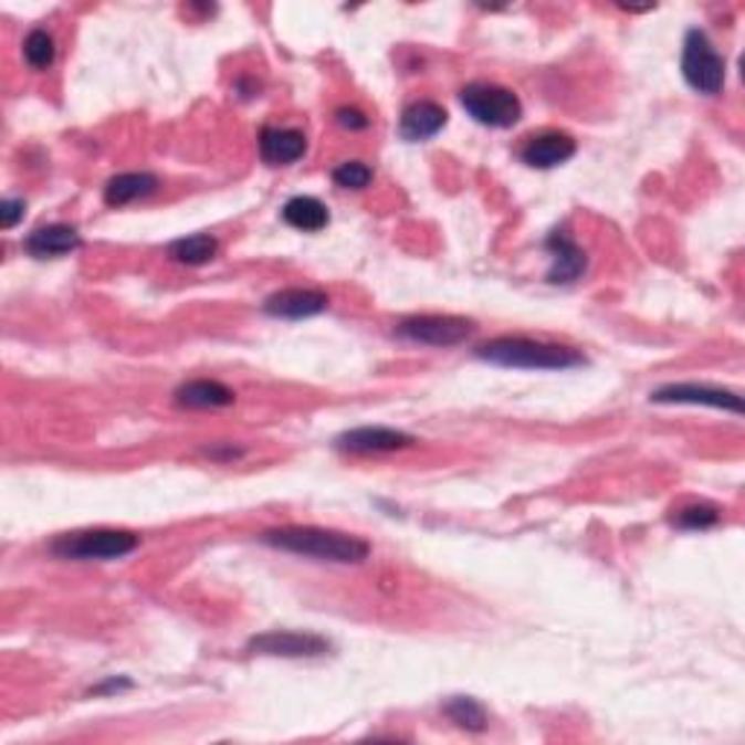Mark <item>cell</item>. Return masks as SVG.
<instances>
[{
  "label": "cell",
  "mask_w": 745,
  "mask_h": 745,
  "mask_svg": "<svg viewBox=\"0 0 745 745\" xmlns=\"http://www.w3.org/2000/svg\"><path fill=\"white\" fill-rule=\"evenodd\" d=\"M260 155L269 167H288L306 155V135L297 128H262Z\"/></svg>",
  "instance_id": "13"
},
{
  "label": "cell",
  "mask_w": 745,
  "mask_h": 745,
  "mask_svg": "<svg viewBox=\"0 0 745 745\" xmlns=\"http://www.w3.org/2000/svg\"><path fill=\"white\" fill-rule=\"evenodd\" d=\"M260 542L277 547V550L333 565H358L370 556V545L365 539L349 536V533L324 531V527H277V531L262 533Z\"/></svg>",
  "instance_id": "1"
},
{
  "label": "cell",
  "mask_w": 745,
  "mask_h": 745,
  "mask_svg": "<svg viewBox=\"0 0 745 745\" xmlns=\"http://www.w3.org/2000/svg\"><path fill=\"white\" fill-rule=\"evenodd\" d=\"M574 155H577V144L568 135H563V132H545V135L531 137L522 146V151H518L522 164H527L533 169L563 167L565 160H571Z\"/></svg>",
  "instance_id": "12"
},
{
  "label": "cell",
  "mask_w": 745,
  "mask_h": 745,
  "mask_svg": "<svg viewBox=\"0 0 745 745\" xmlns=\"http://www.w3.org/2000/svg\"><path fill=\"white\" fill-rule=\"evenodd\" d=\"M24 210L27 204L21 199H3V204H0V228L3 230L15 228V224L24 219Z\"/></svg>",
  "instance_id": "24"
},
{
  "label": "cell",
  "mask_w": 745,
  "mask_h": 745,
  "mask_svg": "<svg viewBox=\"0 0 745 745\" xmlns=\"http://www.w3.org/2000/svg\"><path fill=\"white\" fill-rule=\"evenodd\" d=\"M460 105L472 119L490 128H513L522 119V99L510 87L472 82L460 91Z\"/></svg>",
  "instance_id": "4"
},
{
  "label": "cell",
  "mask_w": 745,
  "mask_h": 745,
  "mask_svg": "<svg viewBox=\"0 0 745 745\" xmlns=\"http://www.w3.org/2000/svg\"><path fill=\"white\" fill-rule=\"evenodd\" d=\"M682 531H707L720 524V510L711 507V504H690V507L679 510V516L673 518Z\"/></svg>",
  "instance_id": "22"
},
{
  "label": "cell",
  "mask_w": 745,
  "mask_h": 745,
  "mask_svg": "<svg viewBox=\"0 0 745 745\" xmlns=\"http://www.w3.org/2000/svg\"><path fill=\"white\" fill-rule=\"evenodd\" d=\"M219 254V242L210 233H192V237L175 239L169 245V256L181 265H204Z\"/></svg>",
  "instance_id": "19"
},
{
  "label": "cell",
  "mask_w": 745,
  "mask_h": 745,
  "mask_svg": "<svg viewBox=\"0 0 745 745\" xmlns=\"http://www.w3.org/2000/svg\"><path fill=\"white\" fill-rule=\"evenodd\" d=\"M248 650L256 655H277V659H317L329 652V641L312 632H262L248 641Z\"/></svg>",
  "instance_id": "7"
},
{
  "label": "cell",
  "mask_w": 745,
  "mask_h": 745,
  "mask_svg": "<svg viewBox=\"0 0 745 745\" xmlns=\"http://www.w3.org/2000/svg\"><path fill=\"white\" fill-rule=\"evenodd\" d=\"M411 434L397 429H385V426H365V429L344 431V434L335 437V449L349 454H385V452H399V449H408L413 445Z\"/></svg>",
  "instance_id": "9"
},
{
  "label": "cell",
  "mask_w": 745,
  "mask_h": 745,
  "mask_svg": "<svg viewBox=\"0 0 745 745\" xmlns=\"http://www.w3.org/2000/svg\"><path fill=\"white\" fill-rule=\"evenodd\" d=\"M475 356L495 367H516V370H571V367L586 365V356L579 349L533 342V338H522V335L492 338L484 347L475 349Z\"/></svg>",
  "instance_id": "2"
},
{
  "label": "cell",
  "mask_w": 745,
  "mask_h": 745,
  "mask_svg": "<svg viewBox=\"0 0 745 745\" xmlns=\"http://www.w3.org/2000/svg\"><path fill=\"white\" fill-rule=\"evenodd\" d=\"M233 399L237 394L213 379H192L175 390V402L181 408H224V405H233Z\"/></svg>",
  "instance_id": "17"
},
{
  "label": "cell",
  "mask_w": 745,
  "mask_h": 745,
  "mask_svg": "<svg viewBox=\"0 0 745 745\" xmlns=\"http://www.w3.org/2000/svg\"><path fill=\"white\" fill-rule=\"evenodd\" d=\"M24 248L27 254L35 256V260H50V256H64L82 248V237L80 230L71 228V224H48V228L30 233Z\"/></svg>",
  "instance_id": "14"
},
{
  "label": "cell",
  "mask_w": 745,
  "mask_h": 745,
  "mask_svg": "<svg viewBox=\"0 0 745 745\" xmlns=\"http://www.w3.org/2000/svg\"><path fill=\"white\" fill-rule=\"evenodd\" d=\"M140 545V536L128 531H80V533H64L50 545V554L59 559H76V563H112V559H123V556L135 554Z\"/></svg>",
  "instance_id": "3"
},
{
  "label": "cell",
  "mask_w": 745,
  "mask_h": 745,
  "mask_svg": "<svg viewBox=\"0 0 745 745\" xmlns=\"http://www.w3.org/2000/svg\"><path fill=\"white\" fill-rule=\"evenodd\" d=\"M445 119V108H440L437 103H429V99H422V103L408 105L402 112V119H399V135L405 140H411V144H420V140H429L434 137L437 132H443Z\"/></svg>",
  "instance_id": "15"
},
{
  "label": "cell",
  "mask_w": 745,
  "mask_h": 745,
  "mask_svg": "<svg viewBox=\"0 0 745 745\" xmlns=\"http://www.w3.org/2000/svg\"><path fill=\"white\" fill-rule=\"evenodd\" d=\"M547 254H550V271H547V283H574V280L583 277V271H586V254H583V248L574 242L565 230H554L545 242Z\"/></svg>",
  "instance_id": "11"
},
{
  "label": "cell",
  "mask_w": 745,
  "mask_h": 745,
  "mask_svg": "<svg viewBox=\"0 0 745 745\" xmlns=\"http://www.w3.org/2000/svg\"><path fill=\"white\" fill-rule=\"evenodd\" d=\"M397 335L426 347H458L475 335V324L454 315H413L399 321Z\"/></svg>",
  "instance_id": "6"
},
{
  "label": "cell",
  "mask_w": 745,
  "mask_h": 745,
  "mask_svg": "<svg viewBox=\"0 0 745 745\" xmlns=\"http://www.w3.org/2000/svg\"><path fill=\"white\" fill-rule=\"evenodd\" d=\"M24 59L32 71H48L56 62V41L48 30H32L24 39Z\"/></svg>",
  "instance_id": "21"
},
{
  "label": "cell",
  "mask_w": 745,
  "mask_h": 745,
  "mask_svg": "<svg viewBox=\"0 0 745 745\" xmlns=\"http://www.w3.org/2000/svg\"><path fill=\"white\" fill-rule=\"evenodd\" d=\"M682 73L696 94L716 96L725 87V59L720 56L702 30H690L684 35Z\"/></svg>",
  "instance_id": "5"
},
{
  "label": "cell",
  "mask_w": 745,
  "mask_h": 745,
  "mask_svg": "<svg viewBox=\"0 0 745 745\" xmlns=\"http://www.w3.org/2000/svg\"><path fill=\"white\" fill-rule=\"evenodd\" d=\"M329 297L315 288H283V292L271 294L269 301L262 303V312L271 317H283V321H303V317H315L326 312Z\"/></svg>",
  "instance_id": "10"
},
{
  "label": "cell",
  "mask_w": 745,
  "mask_h": 745,
  "mask_svg": "<svg viewBox=\"0 0 745 745\" xmlns=\"http://www.w3.org/2000/svg\"><path fill=\"white\" fill-rule=\"evenodd\" d=\"M335 119H338V126L349 128V132H361V128L370 126V117L365 112H358V108H338Z\"/></svg>",
  "instance_id": "25"
},
{
  "label": "cell",
  "mask_w": 745,
  "mask_h": 745,
  "mask_svg": "<svg viewBox=\"0 0 745 745\" xmlns=\"http://www.w3.org/2000/svg\"><path fill=\"white\" fill-rule=\"evenodd\" d=\"M443 714L466 731H484L486 728V707L472 696H452L443 705Z\"/></svg>",
  "instance_id": "20"
},
{
  "label": "cell",
  "mask_w": 745,
  "mask_h": 745,
  "mask_svg": "<svg viewBox=\"0 0 745 745\" xmlns=\"http://www.w3.org/2000/svg\"><path fill=\"white\" fill-rule=\"evenodd\" d=\"M333 181L344 187V190H365L367 183L372 181V169L361 164V160H347L342 167H335Z\"/></svg>",
  "instance_id": "23"
},
{
  "label": "cell",
  "mask_w": 745,
  "mask_h": 745,
  "mask_svg": "<svg viewBox=\"0 0 745 745\" xmlns=\"http://www.w3.org/2000/svg\"><path fill=\"white\" fill-rule=\"evenodd\" d=\"M652 402L659 405H707V408H722V411L743 413V399L737 394L722 388H711V385H664V388L652 390Z\"/></svg>",
  "instance_id": "8"
},
{
  "label": "cell",
  "mask_w": 745,
  "mask_h": 745,
  "mask_svg": "<svg viewBox=\"0 0 745 745\" xmlns=\"http://www.w3.org/2000/svg\"><path fill=\"white\" fill-rule=\"evenodd\" d=\"M283 222L292 224L294 230H303V233H317L329 224V210L315 196H294L283 207Z\"/></svg>",
  "instance_id": "18"
},
{
  "label": "cell",
  "mask_w": 745,
  "mask_h": 745,
  "mask_svg": "<svg viewBox=\"0 0 745 745\" xmlns=\"http://www.w3.org/2000/svg\"><path fill=\"white\" fill-rule=\"evenodd\" d=\"M126 688H132V682H126V679H123V682H117V679H112V682L99 684V688H96L94 693H103V690H126Z\"/></svg>",
  "instance_id": "26"
},
{
  "label": "cell",
  "mask_w": 745,
  "mask_h": 745,
  "mask_svg": "<svg viewBox=\"0 0 745 745\" xmlns=\"http://www.w3.org/2000/svg\"><path fill=\"white\" fill-rule=\"evenodd\" d=\"M158 175L151 172H123L114 175L112 181L105 183V204L108 207H126L137 199H146L158 190Z\"/></svg>",
  "instance_id": "16"
}]
</instances>
